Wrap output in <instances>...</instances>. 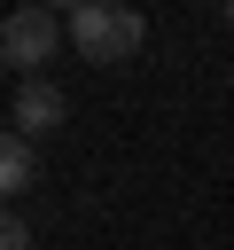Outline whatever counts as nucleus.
I'll use <instances>...</instances> for the list:
<instances>
[{"label":"nucleus","instance_id":"3","mask_svg":"<svg viewBox=\"0 0 234 250\" xmlns=\"http://www.w3.org/2000/svg\"><path fill=\"white\" fill-rule=\"evenodd\" d=\"M8 117H16L8 133L39 141V133H55V125H62V94H55L47 78H23V86H16V102H8Z\"/></svg>","mask_w":234,"mask_h":250},{"label":"nucleus","instance_id":"2","mask_svg":"<svg viewBox=\"0 0 234 250\" xmlns=\"http://www.w3.org/2000/svg\"><path fill=\"white\" fill-rule=\"evenodd\" d=\"M62 39H70V16H55V8H16V16L0 23V55H8L23 78H39V62H55Z\"/></svg>","mask_w":234,"mask_h":250},{"label":"nucleus","instance_id":"1","mask_svg":"<svg viewBox=\"0 0 234 250\" xmlns=\"http://www.w3.org/2000/svg\"><path fill=\"white\" fill-rule=\"evenodd\" d=\"M70 47L86 62H133L140 55V16L125 0H78L70 8Z\"/></svg>","mask_w":234,"mask_h":250},{"label":"nucleus","instance_id":"5","mask_svg":"<svg viewBox=\"0 0 234 250\" xmlns=\"http://www.w3.org/2000/svg\"><path fill=\"white\" fill-rule=\"evenodd\" d=\"M0 250H31V227H23V219H8V227H0Z\"/></svg>","mask_w":234,"mask_h":250},{"label":"nucleus","instance_id":"4","mask_svg":"<svg viewBox=\"0 0 234 250\" xmlns=\"http://www.w3.org/2000/svg\"><path fill=\"white\" fill-rule=\"evenodd\" d=\"M31 180H39V156H31V141H23V133H8V141H0V188H8V195H23Z\"/></svg>","mask_w":234,"mask_h":250},{"label":"nucleus","instance_id":"7","mask_svg":"<svg viewBox=\"0 0 234 250\" xmlns=\"http://www.w3.org/2000/svg\"><path fill=\"white\" fill-rule=\"evenodd\" d=\"M226 86H234V70H226Z\"/></svg>","mask_w":234,"mask_h":250},{"label":"nucleus","instance_id":"6","mask_svg":"<svg viewBox=\"0 0 234 250\" xmlns=\"http://www.w3.org/2000/svg\"><path fill=\"white\" fill-rule=\"evenodd\" d=\"M226 23H234V0H226Z\"/></svg>","mask_w":234,"mask_h":250}]
</instances>
